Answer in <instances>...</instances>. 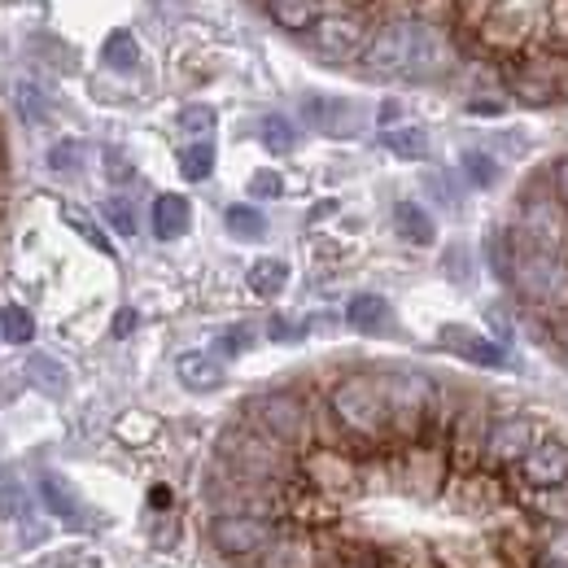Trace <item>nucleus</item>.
Segmentation results:
<instances>
[{
	"label": "nucleus",
	"instance_id": "f257e3e1",
	"mask_svg": "<svg viewBox=\"0 0 568 568\" xmlns=\"http://www.w3.org/2000/svg\"><path fill=\"white\" fill-rule=\"evenodd\" d=\"M446 36L416 18H389L363 44V71L381 79H433L437 71H446Z\"/></svg>",
	"mask_w": 568,
	"mask_h": 568
},
{
	"label": "nucleus",
	"instance_id": "f03ea898",
	"mask_svg": "<svg viewBox=\"0 0 568 568\" xmlns=\"http://www.w3.org/2000/svg\"><path fill=\"white\" fill-rule=\"evenodd\" d=\"M328 412L337 428L346 433L351 446H389L394 442V420H389V403L381 389V376L372 372H351L328 389Z\"/></svg>",
	"mask_w": 568,
	"mask_h": 568
},
{
	"label": "nucleus",
	"instance_id": "7ed1b4c3",
	"mask_svg": "<svg viewBox=\"0 0 568 568\" xmlns=\"http://www.w3.org/2000/svg\"><path fill=\"white\" fill-rule=\"evenodd\" d=\"M219 464L250 481V486H288L302 477V459L293 450H284L281 442H272L267 433L250 425H236V428H223L219 437Z\"/></svg>",
	"mask_w": 568,
	"mask_h": 568
},
{
	"label": "nucleus",
	"instance_id": "20e7f679",
	"mask_svg": "<svg viewBox=\"0 0 568 568\" xmlns=\"http://www.w3.org/2000/svg\"><path fill=\"white\" fill-rule=\"evenodd\" d=\"M511 284L525 302L547 306V311H568V258L534 245L511 227Z\"/></svg>",
	"mask_w": 568,
	"mask_h": 568
},
{
	"label": "nucleus",
	"instance_id": "39448f33",
	"mask_svg": "<svg viewBox=\"0 0 568 568\" xmlns=\"http://www.w3.org/2000/svg\"><path fill=\"white\" fill-rule=\"evenodd\" d=\"M245 420L258 433H267L272 442H281L284 450H293L297 459L315 446V407L297 389H267V394L250 398Z\"/></svg>",
	"mask_w": 568,
	"mask_h": 568
},
{
	"label": "nucleus",
	"instance_id": "423d86ee",
	"mask_svg": "<svg viewBox=\"0 0 568 568\" xmlns=\"http://www.w3.org/2000/svg\"><path fill=\"white\" fill-rule=\"evenodd\" d=\"M381 389L389 403L394 442H403V446L420 442L428 425V407L437 398V381H428L425 372H381Z\"/></svg>",
	"mask_w": 568,
	"mask_h": 568
},
{
	"label": "nucleus",
	"instance_id": "0eeeda50",
	"mask_svg": "<svg viewBox=\"0 0 568 568\" xmlns=\"http://www.w3.org/2000/svg\"><path fill=\"white\" fill-rule=\"evenodd\" d=\"M302 481L324 498H333V503H351L367 490V477H363L358 459L351 450H337V446H311L302 455Z\"/></svg>",
	"mask_w": 568,
	"mask_h": 568
},
{
	"label": "nucleus",
	"instance_id": "6e6552de",
	"mask_svg": "<svg viewBox=\"0 0 568 568\" xmlns=\"http://www.w3.org/2000/svg\"><path fill=\"white\" fill-rule=\"evenodd\" d=\"M284 529L267 516H214L211 547L223 560H263Z\"/></svg>",
	"mask_w": 568,
	"mask_h": 568
},
{
	"label": "nucleus",
	"instance_id": "1a4fd4ad",
	"mask_svg": "<svg viewBox=\"0 0 568 568\" xmlns=\"http://www.w3.org/2000/svg\"><path fill=\"white\" fill-rule=\"evenodd\" d=\"M394 477H398V486L412 498L433 503V498L446 495L450 455H446V446H437V442H412V446H403V459L394 464Z\"/></svg>",
	"mask_w": 568,
	"mask_h": 568
},
{
	"label": "nucleus",
	"instance_id": "9d476101",
	"mask_svg": "<svg viewBox=\"0 0 568 568\" xmlns=\"http://www.w3.org/2000/svg\"><path fill=\"white\" fill-rule=\"evenodd\" d=\"M446 507L455 516H481V520H495L498 511L507 507V481L490 473V468H477V473H450L446 481Z\"/></svg>",
	"mask_w": 568,
	"mask_h": 568
},
{
	"label": "nucleus",
	"instance_id": "9b49d317",
	"mask_svg": "<svg viewBox=\"0 0 568 568\" xmlns=\"http://www.w3.org/2000/svg\"><path fill=\"white\" fill-rule=\"evenodd\" d=\"M490 416L481 403H464L459 420L450 425L446 437V455H450V473H477L486 464V442H490Z\"/></svg>",
	"mask_w": 568,
	"mask_h": 568
},
{
	"label": "nucleus",
	"instance_id": "f8f14e48",
	"mask_svg": "<svg viewBox=\"0 0 568 568\" xmlns=\"http://www.w3.org/2000/svg\"><path fill=\"white\" fill-rule=\"evenodd\" d=\"M547 437V428L538 425L534 416H507L490 425V442H486V464L503 473V468H516L538 442Z\"/></svg>",
	"mask_w": 568,
	"mask_h": 568
},
{
	"label": "nucleus",
	"instance_id": "ddd939ff",
	"mask_svg": "<svg viewBox=\"0 0 568 568\" xmlns=\"http://www.w3.org/2000/svg\"><path fill=\"white\" fill-rule=\"evenodd\" d=\"M516 481L529 490H556L568 486V446L556 437H542L520 464H516Z\"/></svg>",
	"mask_w": 568,
	"mask_h": 568
},
{
	"label": "nucleus",
	"instance_id": "4468645a",
	"mask_svg": "<svg viewBox=\"0 0 568 568\" xmlns=\"http://www.w3.org/2000/svg\"><path fill=\"white\" fill-rule=\"evenodd\" d=\"M302 119L306 128L324 132V136H358L363 128V110L346 97H324V92H306L302 97Z\"/></svg>",
	"mask_w": 568,
	"mask_h": 568
},
{
	"label": "nucleus",
	"instance_id": "2eb2a0df",
	"mask_svg": "<svg viewBox=\"0 0 568 568\" xmlns=\"http://www.w3.org/2000/svg\"><path fill=\"white\" fill-rule=\"evenodd\" d=\"M311 44H315L320 58H328V62H346V58H355V53L363 58L367 36H363V22H358L355 13H324L320 27L311 31Z\"/></svg>",
	"mask_w": 568,
	"mask_h": 568
},
{
	"label": "nucleus",
	"instance_id": "dca6fc26",
	"mask_svg": "<svg viewBox=\"0 0 568 568\" xmlns=\"http://www.w3.org/2000/svg\"><path fill=\"white\" fill-rule=\"evenodd\" d=\"M437 342H442L446 351H455L459 358H468V363H481V367H503V363H507L503 346H495L490 337H481V333H473V328H464V324H442Z\"/></svg>",
	"mask_w": 568,
	"mask_h": 568
},
{
	"label": "nucleus",
	"instance_id": "f3484780",
	"mask_svg": "<svg viewBox=\"0 0 568 568\" xmlns=\"http://www.w3.org/2000/svg\"><path fill=\"white\" fill-rule=\"evenodd\" d=\"M40 503H44V511L49 516H58V520H67V525H79L83 520V498L79 490L71 486V477H62V473H40Z\"/></svg>",
	"mask_w": 568,
	"mask_h": 568
},
{
	"label": "nucleus",
	"instance_id": "a211bd4d",
	"mask_svg": "<svg viewBox=\"0 0 568 568\" xmlns=\"http://www.w3.org/2000/svg\"><path fill=\"white\" fill-rule=\"evenodd\" d=\"M258 568H320V547L311 542V534L288 529L276 538V547L258 560Z\"/></svg>",
	"mask_w": 568,
	"mask_h": 568
},
{
	"label": "nucleus",
	"instance_id": "6ab92c4d",
	"mask_svg": "<svg viewBox=\"0 0 568 568\" xmlns=\"http://www.w3.org/2000/svg\"><path fill=\"white\" fill-rule=\"evenodd\" d=\"M153 236L158 241H180L189 227H193V206H189V197H180V193H162L158 202H153Z\"/></svg>",
	"mask_w": 568,
	"mask_h": 568
},
{
	"label": "nucleus",
	"instance_id": "aec40b11",
	"mask_svg": "<svg viewBox=\"0 0 568 568\" xmlns=\"http://www.w3.org/2000/svg\"><path fill=\"white\" fill-rule=\"evenodd\" d=\"M525 36H529V13H520V9H495L481 22V40L490 49H520Z\"/></svg>",
	"mask_w": 568,
	"mask_h": 568
},
{
	"label": "nucleus",
	"instance_id": "412c9836",
	"mask_svg": "<svg viewBox=\"0 0 568 568\" xmlns=\"http://www.w3.org/2000/svg\"><path fill=\"white\" fill-rule=\"evenodd\" d=\"M175 376H180V385L193 389V394H214V389L223 385V363H214V358L202 355V351H189V355L175 358Z\"/></svg>",
	"mask_w": 568,
	"mask_h": 568
},
{
	"label": "nucleus",
	"instance_id": "4be33fe9",
	"mask_svg": "<svg viewBox=\"0 0 568 568\" xmlns=\"http://www.w3.org/2000/svg\"><path fill=\"white\" fill-rule=\"evenodd\" d=\"M394 227H398V236H403L407 245H416V250H428V245L437 241V223H433V214H428L420 202H398V206H394Z\"/></svg>",
	"mask_w": 568,
	"mask_h": 568
},
{
	"label": "nucleus",
	"instance_id": "5701e85b",
	"mask_svg": "<svg viewBox=\"0 0 568 568\" xmlns=\"http://www.w3.org/2000/svg\"><path fill=\"white\" fill-rule=\"evenodd\" d=\"M389 320H394V311H389V302L381 293H355L351 306H346V324L355 333H385Z\"/></svg>",
	"mask_w": 568,
	"mask_h": 568
},
{
	"label": "nucleus",
	"instance_id": "b1692460",
	"mask_svg": "<svg viewBox=\"0 0 568 568\" xmlns=\"http://www.w3.org/2000/svg\"><path fill=\"white\" fill-rule=\"evenodd\" d=\"M267 13L284 31H306L311 36L324 18V0H267Z\"/></svg>",
	"mask_w": 568,
	"mask_h": 568
},
{
	"label": "nucleus",
	"instance_id": "393cba45",
	"mask_svg": "<svg viewBox=\"0 0 568 568\" xmlns=\"http://www.w3.org/2000/svg\"><path fill=\"white\" fill-rule=\"evenodd\" d=\"M27 381H31L40 394H49V398H62V394L71 389V372H67V363L53 355H31V363H27Z\"/></svg>",
	"mask_w": 568,
	"mask_h": 568
},
{
	"label": "nucleus",
	"instance_id": "a878e982",
	"mask_svg": "<svg viewBox=\"0 0 568 568\" xmlns=\"http://www.w3.org/2000/svg\"><path fill=\"white\" fill-rule=\"evenodd\" d=\"M101 62H105L110 71H136V62H141L136 36H132V31H110V36H105V49H101Z\"/></svg>",
	"mask_w": 568,
	"mask_h": 568
},
{
	"label": "nucleus",
	"instance_id": "bb28decb",
	"mask_svg": "<svg viewBox=\"0 0 568 568\" xmlns=\"http://www.w3.org/2000/svg\"><path fill=\"white\" fill-rule=\"evenodd\" d=\"M245 281H250V293L276 297V293H284V284H288V263L284 258H258Z\"/></svg>",
	"mask_w": 568,
	"mask_h": 568
},
{
	"label": "nucleus",
	"instance_id": "cd10ccee",
	"mask_svg": "<svg viewBox=\"0 0 568 568\" xmlns=\"http://www.w3.org/2000/svg\"><path fill=\"white\" fill-rule=\"evenodd\" d=\"M223 223H227V232H232L236 241H263V236H267L263 211H258V206H245V202L227 206V211H223Z\"/></svg>",
	"mask_w": 568,
	"mask_h": 568
},
{
	"label": "nucleus",
	"instance_id": "c85d7f7f",
	"mask_svg": "<svg viewBox=\"0 0 568 568\" xmlns=\"http://www.w3.org/2000/svg\"><path fill=\"white\" fill-rule=\"evenodd\" d=\"M525 511H529L534 520H551L556 529L568 525V486H556V490H534L529 503H525Z\"/></svg>",
	"mask_w": 568,
	"mask_h": 568
},
{
	"label": "nucleus",
	"instance_id": "c756f323",
	"mask_svg": "<svg viewBox=\"0 0 568 568\" xmlns=\"http://www.w3.org/2000/svg\"><path fill=\"white\" fill-rule=\"evenodd\" d=\"M0 516L18 520V525L31 520V495H27L22 477H13V473H0Z\"/></svg>",
	"mask_w": 568,
	"mask_h": 568
},
{
	"label": "nucleus",
	"instance_id": "7c9ffc66",
	"mask_svg": "<svg viewBox=\"0 0 568 568\" xmlns=\"http://www.w3.org/2000/svg\"><path fill=\"white\" fill-rule=\"evenodd\" d=\"M381 144L394 153V158H403V162H420L428 153V132L425 128H389Z\"/></svg>",
	"mask_w": 568,
	"mask_h": 568
},
{
	"label": "nucleus",
	"instance_id": "2f4dec72",
	"mask_svg": "<svg viewBox=\"0 0 568 568\" xmlns=\"http://www.w3.org/2000/svg\"><path fill=\"white\" fill-rule=\"evenodd\" d=\"M13 105H18V114L31 123V128H40V123H49V114H53V105H49V97L40 92V83H31V79H22V83H13Z\"/></svg>",
	"mask_w": 568,
	"mask_h": 568
},
{
	"label": "nucleus",
	"instance_id": "473e14b6",
	"mask_svg": "<svg viewBox=\"0 0 568 568\" xmlns=\"http://www.w3.org/2000/svg\"><path fill=\"white\" fill-rule=\"evenodd\" d=\"M258 141L267 144V153H293L297 149V123L293 119H284V114H267L263 123H258Z\"/></svg>",
	"mask_w": 568,
	"mask_h": 568
},
{
	"label": "nucleus",
	"instance_id": "72a5a7b5",
	"mask_svg": "<svg viewBox=\"0 0 568 568\" xmlns=\"http://www.w3.org/2000/svg\"><path fill=\"white\" fill-rule=\"evenodd\" d=\"M36 337V320H31V311L27 306H0V342H9V346H27Z\"/></svg>",
	"mask_w": 568,
	"mask_h": 568
},
{
	"label": "nucleus",
	"instance_id": "f704fd0d",
	"mask_svg": "<svg viewBox=\"0 0 568 568\" xmlns=\"http://www.w3.org/2000/svg\"><path fill=\"white\" fill-rule=\"evenodd\" d=\"M211 171H214V144L211 141L189 144V149L180 153V175H184L189 184H202V180H211Z\"/></svg>",
	"mask_w": 568,
	"mask_h": 568
},
{
	"label": "nucleus",
	"instance_id": "c9c22d12",
	"mask_svg": "<svg viewBox=\"0 0 568 568\" xmlns=\"http://www.w3.org/2000/svg\"><path fill=\"white\" fill-rule=\"evenodd\" d=\"M464 175H468V184L473 189H495L498 184V162L490 153H481V149H464Z\"/></svg>",
	"mask_w": 568,
	"mask_h": 568
},
{
	"label": "nucleus",
	"instance_id": "e433bc0d",
	"mask_svg": "<svg viewBox=\"0 0 568 568\" xmlns=\"http://www.w3.org/2000/svg\"><path fill=\"white\" fill-rule=\"evenodd\" d=\"M214 346H219V355L223 358L245 355V351L254 346V328H250V324H232V328H223V333H219V342H214Z\"/></svg>",
	"mask_w": 568,
	"mask_h": 568
},
{
	"label": "nucleus",
	"instance_id": "4c0bfd02",
	"mask_svg": "<svg viewBox=\"0 0 568 568\" xmlns=\"http://www.w3.org/2000/svg\"><path fill=\"white\" fill-rule=\"evenodd\" d=\"M83 166V144L79 141H58L49 149V171H79Z\"/></svg>",
	"mask_w": 568,
	"mask_h": 568
},
{
	"label": "nucleus",
	"instance_id": "58836bf2",
	"mask_svg": "<svg viewBox=\"0 0 568 568\" xmlns=\"http://www.w3.org/2000/svg\"><path fill=\"white\" fill-rule=\"evenodd\" d=\"M153 433H158V420H153V416H141V412H132V416H123V420H119V437H123V442H132V446L149 442Z\"/></svg>",
	"mask_w": 568,
	"mask_h": 568
},
{
	"label": "nucleus",
	"instance_id": "ea45409f",
	"mask_svg": "<svg viewBox=\"0 0 568 568\" xmlns=\"http://www.w3.org/2000/svg\"><path fill=\"white\" fill-rule=\"evenodd\" d=\"M101 214L110 219V227H114L119 236H136V214H132V206H128V202H119V197H110V202L101 206Z\"/></svg>",
	"mask_w": 568,
	"mask_h": 568
},
{
	"label": "nucleus",
	"instance_id": "a19ab883",
	"mask_svg": "<svg viewBox=\"0 0 568 568\" xmlns=\"http://www.w3.org/2000/svg\"><path fill=\"white\" fill-rule=\"evenodd\" d=\"M267 337H272V342H281V346H288V342H302V337H306V324L284 320V315H272V320H267Z\"/></svg>",
	"mask_w": 568,
	"mask_h": 568
},
{
	"label": "nucleus",
	"instance_id": "79ce46f5",
	"mask_svg": "<svg viewBox=\"0 0 568 568\" xmlns=\"http://www.w3.org/2000/svg\"><path fill=\"white\" fill-rule=\"evenodd\" d=\"M180 128L193 132V136H206V132L214 128V110L211 105H189V110L180 114Z\"/></svg>",
	"mask_w": 568,
	"mask_h": 568
},
{
	"label": "nucleus",
	"instance_id": "37998d69",
	"mask_svg": "<svg viewBox=\"0 0 568 568\" xmlns=\"http://www.w3.org/2000/svg\"><path fill=\"white\" fill-rule=\"evenodd\" d=\"M281 193H284V180L276 171H254V175H250V197H267V202H272V197H281Z\"/></svg>",
	"mask_w": 568,
	"mask_h": 568
},
{
	"label": "nucleus",
	"instance_id": "c03bdc74",
	"mask_svg": "<svg viewBox=\"0 0 568 568\" xmlns=\"http://www.w3.org/2000/svg\"><path fill=\"white\" fill-rule=\"evenodd\" d=\"M67 219H71V227H74V232H79V236H83V241H92V245H97L101 254H110V241L101 236V227H97L92 219H83V214H74V211L67 214Z\"/></svg>",
	"mask_w": 568,
	"mask_h": 568
},
{
	"label": "nucleus",
	"instance_id": "a18cd8bd",
	"mask_svg": "<svg viewBox=\"0 0 568 568\" xmlns=\"http://www.w3.org/2000/svg\"><path fill=\"white\" fill-rule=\"evenodd\" d=\"M542 556H547V560H565L568 565V525L551 529V534L542 538Z\"/></svg>",
	"mask_w": 568,
	"mask_h": 568
},
{
	"label": "nucleus",
	"instance_id": "49530a36",
	"mask_svg": "<svg viewBox=\"0 0 568 568\" xmlns=\"http://www.w3.org/2000/svg\"><path fill=\"white\" fill-rule=\"evenodd\" d=\"M464 263H468V250H464V245H450V250H446V276H450L455 284H468Z\"/></svg>",
	"mask_w": 568,
	"mask_h": 568
},
{
	"label": "nucleus",
	"instance_id": "de8ad7c7",
	"mask_svg": "<svg viewBox=\"0 0 568 568\" xmlns=\"http://www.w3.org/2000/svg\"><path fill=\"white\" fill-rule=\"evenodd\" d=\"M450 9H455V0H416V13H420L416 22H428V27H433V22L446 18Z\"/></svg>",
	"mask_w": 568,
	"mask_h": 568
},
{
	"label": "nucleus",
	"instance_id": "09e8293b",
	"mask_svg": "<svg viewBox=\"0 0 568 568\" xmlns=\"http://www.w3.org/2000/svg\"><path fill=\"white\" fill-rule=\"evenodd\" d=\"M105 175L119 184V180H132V162L119 153V149H105Z\"/></svg>",
	"mask_w": 568,
	"mask_h": 568
},
{
	"label": "nucleus",
	"instance_id": "8fccbe9b",
	"mask_svg": "<svg viewBox=\"0 0 568 568\" xmlns=\"http://www.w3.org/2000/svg\"><path fill=\"white\" fill-rule=\"evenodd\" d=\"M551 184H556V197H560V206L568 211V158L556 162V171H551Z\"/></svg>",
	"mask_w": 568,
	"mask_h": 568
},
{
	"label": "nucleus",
	"instance_id": "3c124183",
	"mask_svg": "<svg viewBox=\"0 0 568 568\" xmlns=\"http://www.w3.org/2000/svg\"><path fill=\"white\" fill-rule=\"evenodd\" d=\"M473 568H516L503 551H495V547H486L481 556H473Z\"/></svg>",
	"mask_w": 568,
	"mask_h": 568
},
{
	"label": "nucleus",
	"instance_id": "603ef678",
	"mask_svg": "<svg viewBox=\"0 0 568 568\" xmlns=\"http://www.w3.org/2000/svg\"><path fill=\"white\" fill-rule=\"evenodd\" d=\"M320 568H363L355 556H346V551H320Z\"/></svg>",
	"mask_w": 568,
	"mask_h": 568
},
{
	"label": "nucleus",
	"instance_id": "864d4df0",
	"mask_svg": "<svg viewBox=\"0 0 568 568\" xmlns=\"http://www.w3.org/2000/svg\"><path fill=\"white\" fill-rule=\"evenodd\" d=\"M551 31H556L560 40H568V0H556V4H551Z\"/></svg>",
	"mask_w": 568,
	"mask_h": 568
},
{
	"label": "nucleus",
	"instance_id": "5fc2aeb1",
	"mask_svg": "<svg viewBox=\"0 0 568 568\" xmlns=\"http://www.w3.org/2000/svg\"><path fill=\"white\" fill-rule=\"evenodd\" d=\"M132 328H136V311H132V306H123V311L114 315V337H128Z\"/></svg>",
	"mask_w": 568,
	"mask_h": 568
},
{
	"label": "nucleus",
	"instance_id": "6e6d98bb",
	"mask_svg": "<svg viewBox=\"0 0 568 568\" xmlns=\"http://www.w3.org/2000/svg\"><path fill=\"white\" fill-rule=\"evenodd\" d=\"M398 119H403V105H398V101H385V105H381V128L389 132Z\"/></svg>",
	"mask_w": 568,
	"mask_h": 568
},
{
	"label": "nucleus",
	"instance_id": "4d7b16f0",
	"mask_svg": "<svg viewBox=\"0 0 568 568\" xmlns=\"http://www.w3.org/2000/svg\"><path fill=\"white\" fill-rule=\"evenodd\" d=\"M149 503H153V507H166V503H171V490H166V486H158V490H149Z\"/></svg>",
	"mask_w": 568,
	"mask_h": 568
},
{
	"label": "nucleus",
	"instance_id": "13d9d810",
	"mask_svg": "<svg viewBox=\"0 0 568 568\" xmlns=\"http://www.w3.org/2000/svg\"><path fill=\"white\" fill-rule=\"evenodd\" d=\"M556 337H560V346L568 351V320H560V328H556Z\"/></svg>",
	"mask_w": 568,
	"mask_h": 568
},
{
	"label": "nucleus",
	"instance_id": "bf43d9fd",
	"mask_svg": "<svg viewBox=\"0 0 568 568\" xmlns=\"http://www.w3.org/2000/svg\"><path fill=\"white\" fill-rule=\"evenodd\" d=\"M538 568H568L565 560H547V556H542V560H538Z\"/></svg>",
	"mask_w": 568,
	"mask_h": 568
},
{
	"label": "nucleus",
	"instance_id": "052dcab7",
	"mask_svg": "<svg viewBox=\"0 0 568 568\" xmlns=\"http://www.w3.org/2000/svg\"><path fill=\"white\" fill-rule=\"evenodd\" d=\"M372 568H376V565H372Z\"/></svg>",
	"mask_w": 568,
	"mask_h": 568
}]
</instances>
